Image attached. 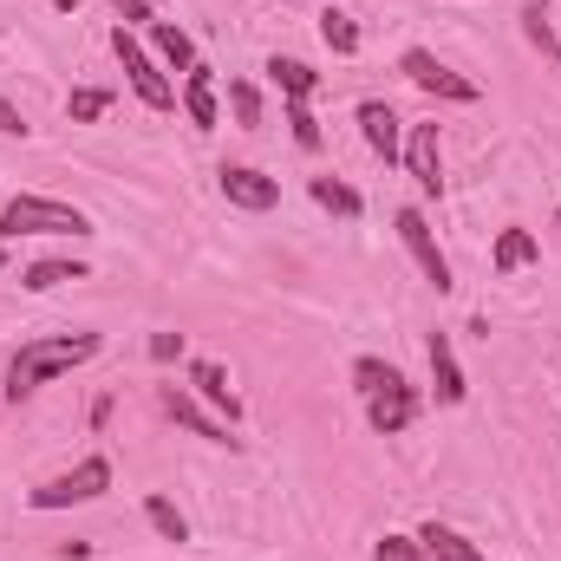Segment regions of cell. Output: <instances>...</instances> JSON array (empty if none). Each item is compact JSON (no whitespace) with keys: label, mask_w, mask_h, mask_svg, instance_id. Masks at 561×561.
<instances>
[{"label":"cell","mask_w":561,"mask_h":561,"mask_svg":"<svg viewBox=\"0 0 561 561\" xmlns=\"http://www.w3.org/2000/svg\"><path fill=\"white\" fill-rule=\"evenodd\" d=\"M112 53H118V66H125V85L138 92V105L150 112H176L183 99H176V79L157 66V53H144V39L131 26H112Z\"/></svg>","instance_id":"5"},{"label":"cell","mask_w":561,"mask_h":561,"mask_svg":"<svg viewBox=\"0 0 561 561\" xmlns=\"http://www.w3.org/2000/svg\"><path fill=\"white\" fill-rule=\"evenodd\" d=\"M53 7H59V13H79V7H85V0H53Z\"/></svg>","instance_id":"31"},{"label":"cell","mask_w":561,"mask_h":561,"mask_svg":"<svg viewBox=\"0 0 561 561\" xmlns=\"http://www.w3.org/2000/svg\"><path fill=\"white\" fill-rule=\"evenodd\" d=\"M118 13V26H157V7L150 0H105Z\"/></svg>","instance_id":"28"},{"label":"cell","mask_w":561,"mask_h":561,"mask_svg":"<svg viewBox=\"0 0 561 561\" xmlns=\"http://www.w3.org/2000/svg\"><path fill=\"white\" fill-rule=\"evenodd\" d=\"M216 190L229 196V209H249V216H268L280 203V183L268 170H255V163H222L216 170Z\"/></svg>","instance_id":"8"},{"label":"cell","mask_w":561,"mask_h":561,"mask_svg":"<svg viewBox=\"0 0 561 561\" xmlns=\"http://www.w3.org/2000/svg\"><path fill=\"white\" fill-rule=\"evenodd\" d=\"M150 53H157L163 72H190V66H196V39H190L176 20H157V26H150Z\"/></svg>","instance_id":"17"},{"label":"cell","mask_w":561,"mask_h":561,"mask_svg":"<svg viewBox=\"0 0 561 561\" xmlns=\"http://www.w3.org/2000/svg\"><path fill=\"white\" fill-rule=\"evenodd\" d=\"M287 131H294L300 150H320V118H313L307 105H287Z\"/></svg>","instance_id":"26"},{"label":"cell","mask_w":561,"mask_h":561,"mask_svg":"<svg viewBox=\"0 0 561 561\" xmlns=\"http://www.w3.org/2000/svg\"><path fill=\"white\" fill-rule=\"evenodd\" d=\"M536 262H542L536 229H503L496 249H490V268H496V275H523V268H536Z\"/></svg>","instance_id":"15"},{"label":"cell","mask_w":561,"mask_h":561,"mask_svg":"<svg viewBox=\"0 0 561 561\" xmlns=\"http://www.w3.org/2000/svg\"><path fill=\"white\" fill-rule=\"evenodd\" d=\"M26 131H33V125H26V112L0 92V138H26Z\"/></svg>","instance_id":"29"},{"label":"cell","mask_w":561,"mask_h":561,"mask_svg":"<svg viewBox=\"0 0 561 561\" xmlns=\"http://www.w3.org/2000/svg\"><path fill=\"white\" fill-rule=\"evenodd\" d=\"M20 236H92V216L59 203V196H7L0 203V242H20Z\"/></svg>","instance_id":"3"},{"label":"cell","mask_w":561,"mask_h":561,"mask_svg":"<svg viewBox=\"0 0 561 561\" xmlns=\"http://www.w3.org/2000/svg\"><path fill=\"white\" fill-rule=\"evenodd\" d=\"M144 523H150V529H157L163 542H176V549L190 542V516H183V510H176V503H170L163 490H150V496H144Z\"/></svg>","instance_id":"22"},{"label":"cell","mask_w":561,"mask_h":561,"mask_svg":"<svg viewBox=\"0 0 561 561\" xmlns=\"http://www.w3.org/2000/svg\"><path fill=\"white\" fill-rule=\"evenodd\" d=\"M320 39H327V53H340V59H353V53L366 46L359 20H353V13H340V7H327V13H320Z\"/></svg>","instance_id":"23"},{"label":"cell","mask_w":561,"mask_h":561,"mask_svg":"<svg viewBox=\"0 0 561 561\" xmlns=\"http://www.w3.org/2000/svg\"><path fill=\"white\" fill-rule=\"evenodd\" d=\"M0 275H7V242H0Z\"/></svg>","instance_id":"32"},{"label":"cell","mask_w":561,"mask_h":561,"mask_svg":"<svg viewBox=\"0 0 561 561\" xmlns=\"http://www.w3.org/2000/svg\"><path fill=\"white\" fill-rule=\"evenodd\" d=\"M105 490H112V463L92 450V457H79L72 470H59V477L33 483V490H26V503H33L39 516H53V510H79V503H99Z\"/></svg>","instance_id":"4"},{"label":"cell","mask_w":561,"mask_h":561,"mask_svg":"<svg viewBox=\"0 0 561 561\" xmlns=\"http://www.w3.org/2000/svg\"><path fill=\"white\" fill-rule=\"evenodd\" d=\"M229 112H236L242 131H262V92L249 79H229Z\"/></svg>","instance_id":"25"},{"label":"cell","mask_w":561,"mask_h":561,"mask_svg":"<svg viewBox=\"0 0 561 561\" xmlns=\"http://www.w3.org/2000/svg\"><path fill=\"white\" fill-rule=\"evenodd\" d=\"M424 359H431V392H437V405H463V366H457V346H450V333H431V346H424Z\"/></svg>","instance_id":"13"},{"label":"cell","mask_w":561,"mask_h":561,"mask_svg":"<svg viewBox=\"0 0 561 561\" xmlns=\"http://www.w3.org/2000/svg\"><path fill=\"white\" fill-rule=\"evenodd\" d=\"M190 386H196V399H203V405H216L229 424L242 419V399H236V386H229V366H222V359H190Z\"/></svg>","instance_id":"14"},{"label":"cell","mask_w":561,"mask_h":561,"mask_svg":"<svg viewBox=\"0 0 561 561\" xmlns=\"http://www.w3.org/2000/svg\"><path fill=\"white\" fill-rule=\"evenodd\" d=\"M262 72L275 79V92H280V99H287V105H307V99L320 92V72H313L307 59H287V53H275V59H268Z\"/></svg>","instance_id":"16"},{"label":"cell","mask_w":561,"mask_h":561,"mask_svg":"<svg viewBox=\"0 0 561 561\" xmlns=\"http://www.w3.org/2000/svg\"><path fill=\"white\" fill-rule=\"evenodd\" d=\"M392 229H399V242H405V255L419 262V275L437 287V294H450V255L437 249V236H431V222H424L419 203H405V209H392Z\"/></svg>","instance_id":"7"},{"label":"cell","mask_w":561,"mask_h":561,"mask_svg":"<svg viewBox=\"0 0 561 561\" xmlns=\"http://www.w3.org/2000/svg\"><path fill=\"white\" fill-rule=\"evenodd\" d=\"M176 99H183V118L196 125V131H216L222 125V105H216V66H190L183 72V85H176Z\"/></svg>","instance_id":"11"},{"label":"cell","mask_w":561,"mask_h":561,"mask_svg":"<svg viewBox=\"0 0 561 561\" xmlns=\"http://www.w3.org/2000/svg\"><path fill=\"white\" fill-rule=\"evenodd\" d=\"M105 353V333H39V340H26L13 359H7V405H26L39 386H53V379H66V373H79L85 359H99Z\"/></svg>","instance_id":"1"},{"label":"cell","mask_w":561,"mask_h":561,"mask_svg":"<svg viewBox=\"0 0 561 561\" xmlns=\"http://www.w3.org/2000/svg\"><path fill=\"white\" fill-rule=\"evenodd\" d=\"M419 549L431 561H490L477 542H470V536H457L450 523H424V529H419Z\"/></svg>","instance_id":"18"},{"label":"cell","mask_w":561,"mask_h":561,"mask_svg":"<svg viewBox=\"0 0 561 561\" xmlns=\"http://www.w3.org/2000/svg\"><path fill=\"white\" fill-rule=\"evenodd\" d=\"M307 190H313V203H320V209H333V216H346V222H359V216H366V196H359L353 183H340V176H313Z\"/></svg>","instance_id":"21"},{"label":"cell","mask_w":561,"mask_h":561,"mask_svg":"<svg viewBox=\"0 0 561 561\" xmlns=\"http://www.w3.org/2000/svg\"><path fill=\"white\" fill-rule=\"evenodd\" d=\"M353 392L366 399V424L379 437H399V431H412V419H419V386L392 359H379V353H359L353 359Z\"/></svg>","instance_id":"2"},{"label":"cell","mask_w":561,"mask_h":561,"mask_svg":"<svg viewBox=\"0 0 561 561\" xmlns=\"http://www.w3.org/2000/svg\"><path fill=\"white\" fill-rule=\"evenodd\" d=\"M353 118H359V138H366L373 157H386V163H399V157H405V118H399L386 99H359V112H353Z\"/></svg>","instance_id":"10"},{"label":"cell","mask_w":561,"mask_h":561,"mask_svg":"<svg viewBox=\"0 0 561 561\" xmlns=\"http://www.w3.org/2000/svg\"><path fill=\"white\" fill-rule=\"evenodd\" d=\"M157 405H163V419H176L183 431H196L203 444H236V437H229V419H209L183 386H163V392H157Z\"/></svg>","instance_id":"12"},{"label":"cell","mask_w":561,"mask_h":561,"mask_svg":"<svg viewBox=\"0 0 561 561\" xmlns=\"http://www.w3.org/2000/svg\"><path fill=\"white\" fill-rule=\"evenodd\" d=\"M419 183V196H444V144L437 125H405V157H399Z\"/></svg>","instance_id":"9"},{"label":"cell","mask_w":561,"mask_h":561,"mask_svg":"<svg viewBox=\"0 0 561 561\" xmlns=\"http://www.w3.org/2000/svg\"><path fill=\"white\" fill-rule=\"evenodd\" d=\"M105 112H112V92H105V85H79V92L66 99V118H72V125H99Z\"/></svg>","instance_id":"24"},{"label":"cell","mask_w":561,"mask_h":561,"mask_svg":"<svg viewBox=\"0 0 561 561\" xmlns=\"http://www.w3.org/2000/svg\"><path fill=\"white\" fill-rule=\"evenodd\" d=\"M85 275H92L85 262L46 255V262H26V268H20V287H26V294H53V287H66V280H85Z\"/></svg>","instance_id":"19"},{"label":"cell","mask_w":561,"mask_h":561,"mask_svg":"<svg viewBox=\"0 0 561 561\" xmlns=\"http://www.w3.org/2000/svg\"><path fill=\"white\" fill-rule=\"evenodd\" d=\"M150 359H157V366L183 359V333H150Z\"/></svg>","instance_id":"30"},{"label":"cell","mask_w":561,"mask_h":561,"mask_svg":"<svg viewBox=\"0 0 561 561\" xmlns=\"http://www.w3.org/2000/svg\"><path fill=\"white\" fill-rule=\"evenodd\" d=\"M523 39L549 59V66H561V33H556V13L542 7V0H523Z\"/></svg>","instance_id":"20"},{"label":"cell","mask_w":561,"mask_h":561,"mask_svg":"<svg viewBox=\"0 0 561 561\" xmlns=\"http://www.w3.org/2000/svg\"><path fill=\"white\" fill-rule=\"evenodd\" d=\"M150 7H163V0H150Z\"/></svg>","instance_id":"33"},{"label":"cell","mask_w":561,"mask_h":561,"mask_svg":"<svg viewBox=\"0 0 561 561\" xmlns=\"http://www.w3.org/2000/svg\"><path fill=\"white\" fill-rule=\"evenodd\" d=\"M373 561H431L419 549V536H386V542H373Z\"/></svg>","instance_id":"27"},{"label":"cell","mask_w":561,"mask_h":561,"mask_svg":"<svg viewBox=\"0 0 561 561\" xmlns=\"http://www.w3.org/2000/svg\"><path fill=\"white\" fill-rule=\"evenodd\" d=\"M556 229H561V216H556Z\"/></svg>","instance_id":"34"},{"label":"cell","mask_w":561,"mask_h":561,"mask_svg":"<svg viewBox=\"0 0 561 561\" xmlns=\"http://www.w3.org/2000/svg\"><path fill=\"white\" fill-rule=\"evenodd\" d=\"M399 72L419 85L424 99H444V105H477V79H463V72H450L431 46H405L399 53Z\"/></svg>","instance_id":"6"}]
</instances>
